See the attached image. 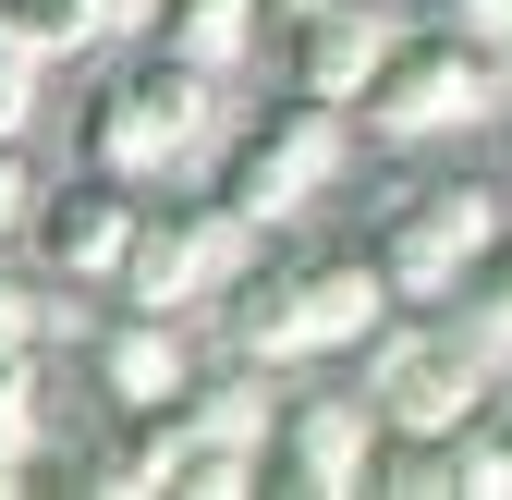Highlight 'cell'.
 Instances as JSON below:
<instances>
[{
	"label": "cell",
	"mask_w": 512,
	"mask_h": 500,
	"mask_svg": "<svg viewBox=\"0 0 512 500\" xmlns=\"http://www.w3.org/2000/svg\"><path fill=\"white\" fill-rule=\"evenodd\" d=\"M74 135H86V171L183 183V171H208V147H220V74H196V61H171V49H135L86 98Z\"/></svg>",
	"instance_id": "1"
},
{
	"label": "cell",
	"mask_w": 512,
	"mask_h": 500,
	"mask_svg": "<svg viewBox=\"0 0 512 500\" xmlns=\"http://www.w3.org/2000/svg\"><path fill=\"white\" fill-rule=\"evenodd\" d=\"M269 13H317V0H269Z\"/></svg>",
	"instance_id": "20"
},
{
	"label": "cell",
	"mask_w": 512,
	"mask_h": 500,
	"mask_svg": "<svg viewBox=\"0 0 512 500\" xmlns=\"http://www.w3.org/2000/svg\"><path fill=\"white\" fill-rule=\"evenodd\" d=\"M25 208H37V171L25 147H0V244H25Z\"/></svg>",
	"instance_id": "19"
},
{
	"label": "cell",
	"mask_w": 512,
	"mask_h": 500,
	"mask_svg": "<svg viewBox=\"0 0 512 500\" xmlns=\"http://www.w3.org/2000/svg\"><path fill=\"white\" fill-rule=\"evenodd\" d=\"M293 269V330H305V366L317 354H354L378 318H391V281H378L366 244H330V257H281Z\"/></svg>",
	"instance_id": "11"
},
{
	"label": "cell",
	"mask_w": 512,
	"mask_h": 500,
	"mask_svg": "<svg viewBox=\"0 0 512 500\" xmlns=\"http://www.w3.org/2000/svg\"><path fill=\"white\" fill-rule=\"evenodd\" d=\"M354 171V110H330V98H269V110H244V122H220V147H208V196H232L256 232H281V220H305L330 183Z\"/></svg>",
	"instance_id": "3"
},
{
	"label": "cell",
	"mask_w": 512,
	"mask_h": 500,
	"mask_svg": "<svg viewBox=\"0 0 512 500\" xmlns=\"http://www.w3.org/2000/svg\"><path fill=\"white\" fill-rule=\"evenodd\" d=\"M0 452H37V342H0Z\"/></svg>",
	"instance_id": "16"
},
{
	"label": "cell",
	"mask_w": 512,
	"mask_h": 500,
	"mask_svg": "<svg viewBox=\"0 0 512 500\" xmlns=\"http://www.w3.org/2000/svg\"><path fill=\"white\" fill-rule=\"evenodd\" d=\"M378 464V403L366 391H281L269 403V440H256V488H293V500H354Z\"/></svg>",
	"instance_id": "7"
},
{
	"label": "cell",
	"mask_w": 512,
	"mask_h": 500,
	"mask_svg": "<svg viewBox=\"0 0 512 500\" xmlns=\"http://www.w3.org/2000/svg\"><path fill=\"white\" fill-rule=\"evenodd\" d=\"M452 500H512V366L488 379V403L452 427Z\"/></svg>",
	"instance_id": "14"
},
{
	"label": "cell",
	"mask_w": 512,
	"mask_h": 500,
	"mask_svg": "<svg viewBox=\"0 0 512 500\" xmlns=\"http://www.w3.org/2000/svg\"><path fill=\"white\" fill-rule=\"evenodd\" d=\"M500 366L452 330V305H391L366 342H354V391L378 403V427H464L488 403Z\"/></svg>",
	"instance_id": "5"
},
{
	"label": "cell",
	"mask_w": 512,
	"mask_h": 500,
	"mask_svg": "<svg viewBox=\"0 0 512 500\" xmlns=\"http://www.w3.org/2000/svg\"><path fill=\"white\" fill-rule=\"evenodd\" d=\"M500 110H512V61L476 49L464 25H439V13L378 49V74L354 98V122L378 147H439V135H476V122H500Z\"/></svg>",
	"instance_id": "2"
},
{
	"label": "cell",
	"mask_w": 512,
	"mask_h": 500,
	"mask_svg": "<svg viewBox=\"0 0 512 500\" xmlns=\"http://www.w3.org/2000/svg\"><path fill=\"white\" fill-rule=\"evenodd\" d=\"M171 476H183V403L110 415V440L86 452V488H98V500H171Z\"/></svg>",
	"instance_id": "12"
},
{
	"label": "cell",
	"mask_w": 512,
	"mask_h": 500,
	"mask_svg": "<svg viewBox=\"0 0 512 500\" xmlns=\"http://www.w3.org/2000/svg\"><path fill=\"white\" fill-rule=\"evenodd\" d=\"M244 257H256V220H244L232 196H208V183H196V196H183V183H147L110 293H122V305H159V318H196Z\"/></svg>",
	"instance_id": "4"
},
{
	"label": "cell",
	"mask_w": 512,
	"mask_h": 500,
	"mask_svg": "<svg viewBox=\"0 0 512 500\" xmlns=\"http://www.w3.org/2000/svg\"><path fill=\"white\" fill-rule=\"evenodd\" d=\"M86 366H98V403H110V415H159V403H183V379H196L208 354H196V330H183V318L122 305V318H98Z\"/></svg>",
	"instance_id": "10"
},
{
	"label": "cell",
	"mask_w": 512,
	"mask_h": 500,
	"mask_svg": "<svg viewBox=\"0 0 512 500\" xmlns=\"http://www.w3.org/2000/svg\"><path fill=\"white\" fill-rule=\"evenodd\" d=\"M452 330H464V342H476L488 366H512V232H500L488 257H476V269L452 281Z\"/></svg>",
	"instance_id": "15"
},
{
	"label": "cell",
	"mask_w": 512,
	"mask_h": 500,
	"mask_svg": "<svg viewBox=\"0 0 512 500\" xmlns=\"http://www.w3.org/2000/svg\"><path fill=\"white\" fill-rule=\"evenodd\" d=\"M135 208H147V183H122V171H61V183H37L25 244H37V269H49V281L110 293L122 244H135Z\"/></svg>",
	"instance_id": "8"
},
{
	"label": "cell",
	"mask_w": 512,
	"mask_h": 500,
	"mask_svg": "<svg viewBox=\"0 0 512 500\" xmlns=\"http://www.w3.org/2000/svg\"><path fill=\"white\" fill-rule=\"evenodd\" d=\"M391 37H403V13H391V0H317V13H281V86H293V98L354 110Z\"/></svg>",
	"instance_id": "9"
},
{
	"label": "cell",
	"mask_w": 512,
	"mask_h": 500,
	"mask_svg": "<svg viewBox=\"0 0 512 500\" xmlns=\"http://www.w3.org/2000/svg\"><path fill=\"white\" fill-rule=\"evenodd\" d=\"M37 86H49V61L0 37V147H25V135H37Z\"/></svg>",
	"instance_id": "17"
},
{
	"label": "cell",
	"mask_w": 512,
	"mask_h": 500,
	"mask_svg": "<svg viewBox=\"0 0 512 500\" xmlns=\"http://www.w3.org/2000/svg\"><path fill=\"white\" fill-rule=\"evenodd\" d=\"M439 25H464L476 49H500V61H512V0H439Z\"/></svg>",
	"instance_id": "18"
},
{
	"label": "cell",
	"mask_w": 512,
	"mask_h": 500,
	"mask_svg": "<svg viewBox=\"0 0 512 500\" xmlns=\"http://www.w3.org/2000/svg\"><path fill=\"white\" fill-rule=\"evenodd\" d=\"M500 244V183H415V196L366 232V257H378V281H391V305H452V281Z\"/></svg>",
	"instance_id": "6"
},
{
	"label": "cell",
	"mask_w": 512,
	"mask_h": 500,
	"mask_svg": "<svg viewBox=\"0 0 512 500\" xmlns=\"http://www.w3.org/2000/svg\"><path fill=\"white\" fill-rule=\"evenodd\" d=\"M256 25H269V0H159V13H147V49L196 61V74H244V61H256Z\"/></svg>",
	"instance_id": "13"
}]
</instances>
